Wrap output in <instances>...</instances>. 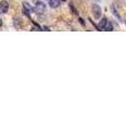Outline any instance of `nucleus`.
<instances>
[{
	"mask_svg": "<svg viewBox=\"0 0 126 126\" xmlns=\"http://www.w3.org/2000/svg\"><path fill=\"white\" fill-rule=\"evenodd\" d=\"M80 23L81 24H85V21H83V19H82V18H80Z\"/></svg>",
	"mask_w": 126,
	"mask_h": 126,
	"instance_id": "nucleus-10",
	"label": "nucleus"
},
{
	"mask_svg": "<svg viewBox=\"0 0 126 126\" xmlns=\"http://www.w3.org/2000/svg\"><path fill=\"white\" fill-rule=\"evenodd\" d=\"M23 7L25 8V10H29V12H35V9L33 8L29 3H27V1H24V3H23Z\"/></svg>",
	"mask_w": 126,
	"mask_h": 126,
	"instance_id": "nucleus-5",
	"label": "nucleus"
},
{
	"mask_svg": "<svg viewBox=\"0 0 126 126\" xmlns=\"http://www.w3.org/2000/svg\"><path fill=\"white\" fill-rule=\"evenodd\" d=\"M92 9H93V14H95L96 18H100V16H101V14H100V10H101L100 7H98V5H93Z\"/></svg>",
	"mask_w": 126,
	"mask_h": 126,
	"instance_id": "nucleus-4",
	"label": "nucleus"
},
{
	"mask_svg": "<svg viewBox=\"0 0 126 126\" xmlns=\"http://www.w3.org/2000/svg\"><path fill=\"white\" fill-rule=\"evenodd\" d=\"M111 12H112V14H113L115 16H116V18H117V19H119L120 21H121V16H120V14L117 13V10L115 9V7H112V8H111Z\"/></svg>",
	"mask_w": 126,
	"mask_h": 126,
	"instance_id": "nucleus-7",
	"label": "nucleus"
},
{
	"mask_svg": "<svg viewBox=\"0 0 126 126\" xmlns=\"http://www.w3.org/2000/svg\"><path fill=\"white\" fill-rule=\"evenodd\" d=\"M125 23H126V20H125Z\"/></svg>",
	"mask_w": 126,
	"mask_h": 126,
	"instance_id": "nucleus-12",
	"label": "nucleus"
},
{
	"mask_svg": "<svg viewBox=\"0 0 126 126\" xmlns=\"http://www.w3.org/2000/svg\"><path fill=\"white\" fill-rule=\"evenodd\" d=\"M71 9H72V13H73V14H76V15H77V10L74 9V7H73V5H71Z\"/></svg>",
	"mask_w": 126,
	"mask_h": 126,
	"instance_id": "nucleus-9",
	"label": "nucleus"
},
{
	"mask_svg": "<svg viewBox=\"0 0 126 126\" xmlns=\"http://www.w3.org/2000/svg\"><path fill=\"white\" fill-rule=\"evenodd\" d=\"M46 10V5L44 3H42V1H35V12H40L43 13Z\"/></svg>",
	"mask_w": 126,
	"mask_h": 126,
	"instance_id": "nucleus-1",
	"label": "nucleus"
},
{
	"mask_svg": "<svg viewBox=\"0 0 126 126\" xmlns=\"http://www.w3.org/2000/svg\"><path fill=\"white\" fill-rule=\"evenodd\" d=\"M9 9V4L7 1H1V4H0V12H1V14H5L8 12Z\"/></svg>",
	"mask_w": 126,
	"mask_h": 126,
	"instance_id": "nucleus-2",
	"label": "nucleus"
},
{
	"mask_svg": "<svg viewBox=\"0 0 126 126\" xmlns=\"http://www.w3.org/2000/svg\"><path fill=\"white\" fill-rule=\"evenodd\" d=\"M107 19L106 18H102L101 20H100V25H98V27H100V29H105V27H106V24H107Z\"/></svg>",
	"mask_w": 126,
	"mask_h": 126,
	"instance_id": "nucleus-6",
	"label": "nucleus"
},
{
	"mask_svg": "<svg viewBox=\"0 0 126 126\" xmlns=\"http://www.w3.org/2000/svg\"><path fill=\"white\" fill-rule=\"evenodd\" d=\"M59 4H61V0H49V7L51 8H58Z\"/></svg>",
	"mask_w": 126,
	"mask_h": 126,
	"instance_id": "nucleus-3",
	"label": "nucleus"
},
{
	"mask_svg": "<svg viewBox=\"0 0 126 126\" xmlns=\"http://www.w3.org/2000/svg\"><path fill=\"white\" fill-rule=\"evenodd\" d=\"M112 29H113V25L110 23V21H107V24H106V27H105V29H103V30L110 32V30H112Z\"/></svg>",
	"mask_w": 126,
	"mask_h": 126,
	"instance_id": "nucleus-8",
	"label": "nucleus"
},
{
	"mask_svg": "<svg viewBox=\"0 0 126 126\" xmlns=\"http://www.w3.org/2000/svg\"><path fill=\"white\" fill-rule=\"evenodd\" d=\"M61 1H66V0H61Z\"/></svg>",
	"mask_w": 126,
	"mask_h": 126,
	"instance_id": "nucleus-11",
	"label": "nucleus"
}]
</instances>
